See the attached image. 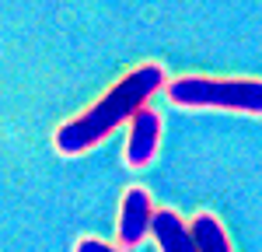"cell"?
<instances>
[{"instance_id":"obj_5","label":"cell","mask_w":262,"mask_h":252,"mask_svg":"<svg viewBox=\"0 0 262 252\" xmlns=\"http://www.w3.org/2000/svg\"><path fill=\"white\" fill-rule=\"evenodd\" d=\"M150 235L158 238L161 252H200L189 224L182 221L175 210H158V214H154V231H150Z\"/></svg>"},{"instance_id":"obj_6","label":"cell","mask_w":262,"mask_h":252,"mask_svg":"<svg viewBox=\"0 0 262 252\" xmlns=\"http://www.w3.org/2000/svg\"><path fill=\"white\" fill-rule=\"evenodd\" d=\"M189 231H192V238H196V249L200 252H234L231 249V242H227V231L224 224L213 217V214H196L192 221H189Z\"/></svg>"},{"instance_id":"obj_4","label":"cell","mask_w":262,"mask_h":252,"mask_svg":"<svg viewBox=\"0 0 262 252\" xmlns=\"http://www.w3.org/2000/svg\"><path fill=\"white\" fill-rule=\"evenodd\" d=\"M161 147V116L143 105L140 112L129 119V137H126V165L129 168H143L154 161Z\"/></svg>"},{"instance_id":"obj_1","label":"cell","mask_w":262,"mask_h":252,"mask_svg":"<svg viewBox=\"0 0 262 252\" xmlns=\"http://www.w3.org/2000/svg\"><path fill=\"white\" fill-rule=\"evenodd\" d=\"M164 84L168 81H164L161 63H140V67H133V70H129L126 77H119L95 105H88L81 116L67 119V123L53 133L56 151L67 154V158H74V154H84V151L98 147L116 126L129 123L143 105H147V98H154Z\"/></svg>"},{"instance_id":"obj_3","label":"cell","mask_w":262,"mask_h":252,"mask_svg":"<svg viewBox=\"0 0 262 252\" xmlns=\"http://www.w3.org/2000/svg\"><path fill=\"white\" fill-rule=\"evenodd\" d=\"M154 200H150V193L140 186L126 189L122 193V203H119V228H116V238H119L122 249H133V245H140L143 238L154 231Z\"/></svg>"},{"instance_id":"obj_2","label":"cell","mask_w":262,"mask_h":252,"mask_svg":"<svg viewBox=\"0 0 262 252\" xmlns=\"http://www.w3.org/2000/svg\"><path fill=\"white\" fill-rule=\"evenodd\" d=\"M164 95L182 109H224L262 116V81L255 77H175L164 84Z\"/></svg>"},{"instance_id":"obj_7","label":"cell","mask_w":262,"mask_h":252,"mask_svg":"<svg viewBox=\"0 0 262 252\" xmlns=\"http://www.w3.org/2000/svg\"><path fill=\"white\" fill-rule=\"evenodd\" d=\"M74 252H119V249H116V245H108V242H101V238H81Z\"/></svg>"}]
</instances>
